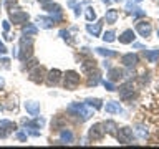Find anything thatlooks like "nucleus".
Segmentation results:
<instances>
[{"mask_svg":"<svg viewBox=\"0 0 159 149\" xmlns=\"http://www.w3.org/2000/svg\"><path fill=\"white\" fill-rule=\"evenodd\" d=\"M68 113L71 116H76L80 121H88L93 116V111L88 108L86 103H71L68 106Z\"/></svg>","mask_w":159,"mask_h":149,"instance_id":"nucleus-1","label":"nucleus"},{"mask_svg":"<svg viewBox=\"0 0 159 149\" xmlns=\"http://www.w3.org/2000/svg\"><path fill=\"white\" fill-rule=\"evenodd\" d=\"M18 58L22 61H27V60L32 56V50H33V38L32 35H25L20 38V47H18Z\"/></svg>","mask_w":159,"mask_h":149,"instance_id":"nucleus-2","label":"nucleus"},{"mask_svg":"<svg viewBox=\"0 0 159 149\" xmlns=\"http://www.w3.org/2000/svg\"><path fill=\"white\" fill-rule=\"evenodd\" d=\"M8 18H10V23L22 25L25 22H28V13L22 12V10L17 7V8H13V10H10V12H8Z\"/></svg>","mask_w":159,"mask_h":149,"instance_id":"nucleus-3","label":"nucleus"},{"mask_svg":"<svg viewBox=\"0 0 159 149\" xmlns=\"http://www.w3.org/2000/svg\"><path fill=\"white\" fill-rule=\"evenodd\" d=\"M78 84H80V74L76 71H66L65 73V81H63L65 89H75Z\"/></svg>","mask_w":159,"mask_h":149,"instance_id":"nucleus-4","label":"nucleus"},{"mask_svg":"<svg viewBox=\"0 0 159 149\" xmlns=\"http://www.w3.org/2000/svg\"><path fill=\"white\" fill-rule=\"evenodd\" d=\"M15 129H17V124H15V123L7 121V119H2V121H0V138H2V139L8 138Z\"/></svg>","mask_w":159,"mask_h":149,"instance_id":"nucleus-5","label":"nucleus"},{"mask_svg":"<svg viewBox=\"0 0 159 149\" xmlns=\"http://www.w3.org/2000/svg\"><path fill=\"white\" fill-rule=\"evenodd\" d=\"M116 138L121 144H129L133 141L134 134H133V129L131 128H119V131L116 133Z\"/></svg>","mask_w":159,"mask_h":149,"instance_id":"nucleus-6","label":"nucleus"},{"mask_svg":"<svg viewBox=\"0 0 159 149\" xmlns=\"http://www.w3.org/2000/svg\"><path fill=\"white\" fill-rule=\"evenodd\" d=\"M104 133H106V129H104V124L96 123V124H93V126L89 128L88 136H89V139H93V141H98V139H101V138L104 136Z\"/></svg>","mask_w":159,"mask_h":149,"instance_id":"nucleus-7","label":"nucleus"},{"mask_svg":"<svg viewBox=\"0 0 159 149\" xmlns=\"http://www.w3.org/2000/svg\"><path fill=\"white\" fill-rule=\"evenodd\" d=\"M28 78L32 79L33 83H42L43 79H45V70L40 66V65H37V66H33L32 70H30Z\"/></svg>","mask_w":159,"mask_h":149,"instance_id":"nucleus-8","label":"nucleus"},{"mask_svg":"<svg viewBox=\"0 0 159 149\" xmlns=\"http://www.w3.org/2000/svg\"><path fill=\"white\" fill-rule=\"evenodd\" d=\"M136 32L141 35V37L148 38L149 35H151V32H152V27H151L149 22H146V20H141V22L136 23Z\"/></svg>","mask_w":159,"mask_h":149,"instance_id":"nucleus-9","label":"nucleus"},{"mask_svg":"<svg viewBox=\"0 0 159 149\" xmlns=\"http://www.w3.org/2000/svg\"><path fill=\"white\" fill-rule=\"evenodd\" d=\"M119 96H121V99H129L134 96V88H133V83H124L119 86Z\"/></svg>","mask_w":159,"mask_h":149,"instance_id":"nucleus-10","label":"nucleus"},{"mask_svg":"<svg viewBox=\"0 0 159 149\" xmlns=\"http://www.w3.org/2000/svg\"><path fill=\"white\" fill-rule=\"evenodd\" d=\"M121 63L124 65V66H136V63H138V55L136 53H126V55H123L121 56Z\"/></svg>","mask_w":159,"mask_h":149,"instance_id":"nucleus-11","label":"nucleus"},{"mask_svg":"<svg viewBox=\"0 0 159 149\" xmlns=\"http://www.w3.org/2000/svg\"><path fill=\"white\" fill-rule=\"evenodd\" d=\"M134 38H136V35H134L133 30H124V32L119 35V43L123 45H128V43H133Z\"/></svg>","mask_w":159,"mask_h":149,"instance_id":"nucleus-12","label":"nucleus"},{"mask_svg":"<svg viewBox=\"0 0 159 149\" xmlns=\"http://www.w3.org/2000/svg\"><path fill=\"white\" fill-rule=\"evenodd\" d=\"M104 109H106V113H109V114H121L123 113L121 104L116 103V101H108L106 106H104Z\"/></svg>","mask_w":159,"mask_h":149,"instance_id":"nucleus-13","label":"nucleus"},{"mask_svg":"<svg viewBox=\"0 0 159 149\" xmlns=\"http://www.w3.org/2000/svg\"><path fill=\"white\" fill-rule=\"evenodd\" d=\"M61 79V71L60 70H52L47 73V83L48 84H57Z\"/></svg>","mask_w":159,"mask_h":149,"instance_id":"nucleus-14","label":"nucleus"},{"mask_svg":"<svg viewBox=\"0 0 159 149\" xmlns=\"http://www.w3.org/2000/svg\"><path fill=\"white\" fill-rule=\"evenodd\" d=\"M123 76H124V71L121 68H109V71H108L109 81H118V79H121Z\"/></svg>","mask_w":159,"mask_h":149,"instance_id":"nucleus-15","label":"nucleus"},{"mask_svg":"<svg viewBox=\"0 0 159 149\" xmlns=\"http://www.w3.org/2000/svg\"><path fill=\"white\" fill-rule=\"evenodd\" d=\"M25 109H27V113H30L32 116H37L40 113V103L37 101H27L25 103Z\"/></svg>","mask_w":159,"mask_h":149,"instance_id":"nucleus-16","label":"nucleus"},{"mask_svg":"<svg viewBox=\"0 0 159 149\" xmlns=\"http://www.w3.org/2000/svg\"><path fill=\"white\" fill-rule=\"evenodd\" d=\"M101 28H103V23H94V25L88 23V25H86L88 33L93 35V37H99V35H101Z\"/></svg>","mask_w":159,"mask_h":149,"instance_id":"nucleus-17","label":"nucleus"},{"mask_svg":"<svg viewBox=\"0 0 159 149\" xmlns=\"http://www.w3.org/2000/svg\"><path fill=\"white\" fill-rule=\"evenodd\" d=\"M37 23H38L42 28H52L53 25H55V22H53L52 17H37Z\"/></svg>","mask_w":159,"mask_h":149,"instance_id":"nucleus-18","label":"nucleus"},{"mask_svg":"<svg viewBox=\"0 0 159 149\" xmlns=\"http://www.w3.org/2000/svg\"><path fill=\"white\" fill-rule=\"evenodd\" d=\"M23 124L25 126H28V128H43L45 126V119L43 118H35L33 121H27V119H23Z\"/></svg>","mask_w":159,"mask_h":149,"instance_id":"nucleus-19","label":"nucleus"},{"mask_svg":"<svg viewBox=\"0 0 159 149\" xmlns=\"http://www.w3.org/2000/svg\"><path fill=\"white\" fill-rule=\"evenodd\" d=\"M71 141H73V133L68 131V129H61V131H60V142L70 144Z\"/></svg>","mask_w":159,"mask_h":149,"instance_id":"nucleus-20","label":"nucleus"},{"mask_svg":"<svg viewBox=\"0 0 159 149\" xmlns=\"http://www.w3.org/2000/svg\"><path fill=\"white\" fill-rule=\"evenodd\" d=\"M43 10H45V12H48V13H61V7H60L58 3H52V2L45 3Z\"/></svg>","mask_w":159,"mask_h":149,"instance_id":"nucleus-21","label":"nucleus"},{"mask_svg":"<svg viewBox=\"0 0 159 149\" xmlns=\"http://www.w3.org/2000/svg\"><path fill=\"white\" fill-rule=\"evenodd\" d=\"M104 18H106V23H116V20H118V10H114V8H109L106 10V15H104Z\"/></svg>","mask_w":159,"mask_h":149,"instance_id":"nucleus-22","label":"nucleus"},{"mask_svg":"<svg viewBox=\"0 0 159 149\" xmlns=\"http://www.w3.org/2000/svg\"><path fill=\"white\" fill-rule=\"evenodd\" d=\"M94 50H96L98 55H103V56H106V58H114L118 55L114 50H108V48H103V47H98V48H94Z\"/></svg>","mask_w":159,"mask_h":149,"instance_id":"nucleus-23","label":"nucleus"},{"mask_svg":"<svg viewBox=\"0 0 159 149\" xmlns=\"http://www.w3.org/2000/svg\"><path fill=\"white\" fill-rule=\"evenodd\" d=\"M144 55L151 63H156L159 60V50H144Z\"/></svg>","mask_w":159,"mask_h":149,"instance_id":"nucleus-24","label":"nucleus"},{"mask_svg":"<svg viewBox=\"0 0 159 149\" xmlns=\"http://www.w3.org/2000/svg\"><path fill=\"white\" fill-rule=\"evenodd\" d=\"M84 103H86L88 106L94 108V109H101L103 108V101H101V99H98V98H88Z\"/></svg>","mask_w":159,"mask_h":149,"instance_id":"nucleus-25","label":"nucleus"},{"mask_svg":"<svg viewBox=\"0 0 159 149\" xmlns=\"http://www.w3.org/2000/svg\"><path fill=\"white\" fill-rule=\"evenodd\" d=\"M37 32H38V28L35 27V25H32V23H27V25H23V28H22V33H25V35H37Z\"/></svg>","mask_w":159,"mask_h":149,"instance_id":"nucleus-26","label":"nucleus"},{"mask_svg":"<svg viewBox=\"0 0 159 149\" xmlns=\"http://www.w3.org/2000/svg\"><path fill=\"white\" fill-rule=\"evenodd\" d=\"M104 129H106V131L109 133V134H116V123L114 121H106L104 123Z\"/></svg>","mask_w":159,"mask_h":149,"instance_id":"nucleus-27","label":"nucleus"},{"mask_svg":"<svg viewBox=\"0 0 159 149\" xmlns=\"http://www.w3.org/2000/svg\"><path fill=\"white\" fill-rule=\"evenodd\" d=\"M103 40L106 43H111V42H114V40H116V33L113 32V30H109V32H106L103 35Z\"/></svg>","mask_w":159,"mask_h":149,"instance_id":"nucleus-28","label":"nucleus"},{"mask_svg":"<svg viewBox=\"0 0 159 149\" xmlns=\"http://www.w3.org/2000/svg\"><path fill=\"white\" fill-rule=\"evenodd\" d=\"M98 83H99V74H98V73L89 74V79H88V84H89V86H96Z\"/></svg>","mask_w":159,"mask_h":149,"instance_id":"nucleus-29","label":"nucleus"},{"mask_svg":"<svg viewBox=\"0 0 159 149\" xmlns=\"http://www.w3.org/2000/svg\"><path fill=\"white\" fill-rule=\"evenodd\" d=\"M84 15H86V20H88V22H93V20H96V12H94L93 8H86Z\"/></svg>","mask_w":159,"mask_h":149,"instance_id":"nucleus-30","label":"nucleus"},{"mask_svg":"<svg viewBox=\"0 0 159 149\" xmlns=\"http://www.w3.org/2000/svg\"><path fill=\"white\" fill-rule=\"evenodd\" d=\"M5 7H7V10L10 12V10H13V8H17L18 5H17V0H5Z\"/></svg>","mask_w":159,"mask_h":149,"instance_id":"nucleus-31","label":"nucleus"},{"mask_svg":"<svg viewBox=\"0 0 159 149\" xmlns=\"http://www.w3.org/2000/svg\"><path fill=\"white\" fill-rule=\"evenodd\" d=\"M103 86L106 88V91H116V86H114L111 81H106V79L103 81Z\"/></svg>","mask_w":159,"mask_h":149,"instance_id":"nucleus-32","label":"nucleus"},{"mask_svg":"<svg viewBox=\"0 0 159 149\" xmlns=\"http://www.w3.org/2000/svg\"><path fill=\"white\" fill-rule=\"evenodd\" d=\"M126 10H128V12H131V13H134L138 10V7H136V3H134V2H126Z\"/></svg>","mask_w":159,"mask_h":149,"instance_id":"nucleus-33","label":"nucleus"},{"mask_svg":"<svg viewBox=\"0 0 159 149\" xmlns=\"http://www.w3.org/2000/svg\"><path fill=\"white\" fill-rule=\"evenodd\" d=\"M60 37H61L63 40H66V42H71V38H70V32H68V30H61V32H60Z\"/></svg>","mask_w":159,"mask_h":149,"instance_id":"nucleus-34","label":"nucleus"},{"mask_svg":"<svg viewBox=\"0 0 159 149\" xmlns=\"http://www.w3.org/2000/svg\"><path fill=\"white\" fill-rule=\"evenodd\" d=\"M138 134H139V138H146L148 136V129L143 128V126H139L138 128Z\"/></svg>","mask_w":159,"mask_h":149,"instance_id":"nucleus-35","label":"nucleus"},{"mask_svg":"<svg viewBox=\"0 0 159 149\" xmlns=\"http://www.w3.org/2000/svg\"><path fill=\"white\" fill-rule=\"evenodd\" d=\"M17 139H20V141H25V139H27V133L18 131V133H17Z\"/></svg>","mask_w":159,"mask_h":149,"instance_id":"nucleus-36","label":"nucleus"},{"mask_svg":"<svg viewBox=\"0 0 159 149\" xmlns=\"http://www.w3.org/2000/svg\"><path fill=\"white\" fill-rule=\"evenodd\" d=\"M2 27H3V32H5V33H8V30H10V20H5Z\"/></svg>","mask_w":159,"mask_h":149,"instance_id":"nucleus-37","label":"nucleus"},{"mask_svg":"<svg viewBox=\"0 0 159 149\" xmlns=\"http://www.w3.org/2000/svg\"><path fill=\"white\" fill-rule=\"evenodd\" d=\"M7 52H8V50H7V47H5V45H3L2 42H0V55H5Z\"/></svg>","mask_w":159,"mask_h":149,"instance_id":"nucleus-38","label":"nucleus"},{"mask_svg":"<svg viewBox=\"0 0 159 149\" xmlns=\"http://www.w3.org/2000/svg\"><path fill=\"white\" fill-rule=\"evenodd\" d=\"M37 2H40L42 5H45V3H48V2H52V0H37Z\"/></svg>","mask_w":159,"mask_h":149,"instance_id":"nucleus-39","label":"nucleus"},{"mask_svg":"<svg viewBox=\"0 0 159 149\" xmlns=\"http://www.w3.org/2000/svg\"><path fill=\"white\" fill-rule=\"evenodd\" d=\"M2 63H3V65H5V66H7V65H8V63H10V61H8V58H3V60H2Z\"/></svg>","mask_w":159,"mask_h":149,"instance_id":"nucleus-40","label":"nucleus"},{"mask_svg":"<svg viewBox=\"0 0 159 149\" xmlns=\"http://www.w3.org/2000/svg\"><path fill=\"white\" fill-rule=\"evenodd\" d=\"M3 84H5V81H3V78H0V89L3 88Z\"/></svg>","mask_w":159,"mask_h":149,"instance_id":"nucleus-41","label":"nucleus"},{"mask_svg":"<svg viewBox=\"0 0 159 149\" xmlns=\"http://www.w3.org/2000/svg\"><path fill=\"white\" fill-rule=\"evenodd\" d=\"M103 2H104V3H109V0H103Z\"/></svg>","mask_w":159,"mask_h":149,"instance_id":"nucleus-42","label":"nucleus"},{"mask_svg":"<svg viewBox=\"0 0 159 149\" xmlns=\"http://www.w3.org/2000/svg\"><path fill=\"white\" fill-rule=\"evenodd\" d=\"M134 2H141V0H134Z\"/></svg>","mask_w":159,"mask_h":149,"instance_id":"nucleus-43","label":"nucleus"},{"mask_svg":"<svg viewBox=\"0 0 159 149\" xmlns=\"http://www.w3.org/2000/svg\"><path fill=\"white\" fill-rule=\"evenodd\" d=\"M157 37H159V30H157Z\"/></svg>","mask_w":159,"mask_h":149,"instance_id":"nucleus-44","label":"nucleus"},{"mask_svg":"<svg viewBox=\"0 0 159 149\" xmlns=\"http://www.w3.org/2000/svg\"><path fill=\"white\" fill-rule=\"evenodd\" d=\"M0 109H2V106H0Z\"/></svg>","mask_w":159,"mask_h":149,"instance_id":"nucleus-45","label":"nucleus"}]
</instances>
